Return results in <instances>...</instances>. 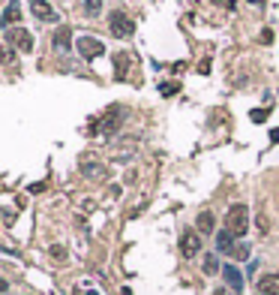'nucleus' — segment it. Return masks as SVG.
I'll return each instance as SVG.
<instances>
[{
  "instance_id": "obj_1",
  "label": "nucleus",
  "mask_w": 279,
  "mask_h": 295,
  "mask_svg": "<svg viewBox=\"0 0 279 295\" xmlns=\"http://www.w3.org/2000/svg\"><path fill=\"white\" fill-rule=\"evenodd\" d=\"M225 229L231 232L234 238H240V235H246L249 229V211H246V205H231L228 208V214H225Z\"/></svg>"
},
{
  "instance_id": "obj_2",
  "label": "nucleus",
  "mask_w": 279,
  "mask_h": 295,
  "mask_svg": "<svg viewBox=\"0 0 279 295\" xmlns=\"http://www.w3.org/2000/svg\"><path fill=\"white\" fill-rule=\"evenodd\" d=\"M120 121H123V109L120 105H111L99 124H93V132H102V136H111V132L120 130Z\"/></svg>"
},
{
  "instance_id": "obj_3",
  "label": "nucleus",
  "mask_w": 279,
  "mask_h": 295,
  "mask_svg": "<svg viewBox=\"0 0 279 295\" xmlns=\"http://www.w3.org/2000/svg\"><path fill=\"white\" fill-rule=\"evenodd\" d=\"M108 28H111V33H114L117 39H126V36H132V33H135L132 18H129L126 12H120V9H114V12L108 15Z\"/></svg>"
},
{
  "instance_id": "obj_4",
  "label": "nucleus",
  "mask_w": 279,
  "mask_h": 295,
  "mask_svg": "<svg viewBox=\"0 0 279 295\" xmlns=\"http://www.w3.org/2000/svg\"><path fill=\"white\" fill-rule=\"evenodd\" d=\"M6 42H9L12 48H18V51H30L33 48V36H30V31H24V28H9V31H6Z\"/></svg>"
},
{
  "instance_id": "obj_5",
  "label": "nucleus",
  "mask_w": 279,
  "mask_h": 295,
  "mask_svg": "<svg viewBox=\"0 0 279 295\" xmlns=\"http://www.w3.org/2000/svg\"><path fill=\"white\" fill-rule=\"evenodd\" d=\"M78 51H81L84 61H93V58H99L105 51V45L99 39H93V36H78Z\"/></svg>"
},
{
  "instance_id": "obj_6",
  "label": "nucleus",
  "mask_w": 279,
  "mask_h": 295,
  "mask_svg": "<svg viewBox=\"0 0 279 295\" xmlns=\"http://www.w3.org/2000/svg\"><path fill=\"white\" fill-rule=\"evenodd\" d=\"M180 253H183L186 259H192V256L201 253V235L198 232H183L180 235Z\"/></svg>"
},
{
  "instance_id": "obj_7",
  "label": "nucleus",
  "mask_w": 279,
  "mask_h": 295,
  "mask_svg": "<svg viewBox=\"0 0 279 295\" xmlns=\"http://www.w3.org/2000/svg\"><path fill=\"white\" fill-rule=\"evenodd\" d=\"M222 280L228 283V289L237 295V292H243V274L234 268V265H222Z\"/></svg>"
},
{
  "instance_id": "obj_8",
  "label": "nucleus",
  "mask_w": 279,
  "mask_h": 295,
  "mask_svg": "<svg viewBox=\"0 0 279 295\" xmlns=\"http://www.w3.org/2000/svg\"><path fill=\"white\" fill-rule=\"evenodd\" d=\"M30 9H33V15L39 18V21H48V24H54L60 15L54 12V6H48L45 0H30Z\"/></svg>"
},
{
  "instance_id": "obj_9",
  "label": "nucleus",
  "mask_w": 279,
  "mask_h": 295,
  "mask_svg": "<svg viewBox=\"0 0 279 295\" xmlns=\"http://www.w3.org/2000/svg\"><path fill=\"white\" fill-rule=\"evenodd\" d=\"M18 18H21V3H18V0H9V6H6V12H3V18H0V24L9 31Z\"/></svg>"
},
{
  "instance_id": "obj_10",
  "label": "nucleus",
  "mask_w": 279,
  "mask_h": 295,
  "mask_svg": "<svg viewBox=\"0 0 279 295\" xmlns=\"http://www.w3.org/2000/svg\"><path fill=\"white\" fill-rule=\"evenodd\" d=\"M81 175L84 178H93V181H99V178H105V166L102 163H96V160H81Z\"/></svg>"
},
{
  "instance_id": "obj_11",
  "label": "nucleus",
  "mask_w": 279,
  "mask_h": 295,
  "mask_svg": "<svg viewBox=\"0 0 279 295\" xmlns=\"http://www.w3.org/2000/svg\"><path fill=\"white\" fill-rule=\"evenodd\" d=\"M258 292L261 295H279V274H264L258 280Z\"/></svg>"
},
{
  "instance_id": "obj_12",
  "label": "nucleus",
  "mask_w": 279,
  "mask_h": 295,
  "mask_svg": "<svg viewBox=\"0 0 279 295\" xmlns=\"http://www.w3.org/2000/svg\"><path fill=\"white\" fill-rule=\"evenodd\" d=\"M54 48L57 51H69V45H72V31L69 28H57V33H54Z\"/></svg>"
},
{
  "instance_id": "obj_13",
  "label": "nucleus",
  "mask_w": 279,
  "mask_h": 295,
  "mask_svg": "<svg viewBox=\"0 0 279 295\" xmlns=\"http://www.w3.org/2000/svg\"><path fill=\"white\" fill-rule=\"evenodd\" d=\"M234 244H237V241H234V235H231L228 229H222L216 235V250H219V253H231V247H234Z\"/></svg>"
},
{
  "instance_id": "obj_14",
  "label": "nucleus",
  "mask_w": 279,
  "mask_h": 295,
  "mask_svg": "<svg viewBox=\"0 0 279 295\" xmlns=\"http://www.w3.org/2000/svg\"><path fill=\"white\" fill-rule=\"evenodd\" d=\"M213 226H216V217H213L210 211H201V214H198V235L213 232Z\"/></svg>"
},
{
  "instance_id": "obj_15",
  "label": "nucleus",
  "mask_w": 279,
  "mask_h": 295,
  "mask_svg": "<svg viewBox=\"0 0 279 295\" xmlns=\"http://www.w3.org/2000/svg\"><path fill=\"white\" fill-rule=\"evenodd\" d=\"M126 69H129V55H126V51H120V55L114 58V75H117V78H123Z\"/></svg>"
},
{
  "instance_id": "obj_16",
  "label": "nucleus",
  "mask_w": 279,
  "mask_h": 295,
  "mask_svg": "<svg viewBox=\"0 0 279 295\" xmlns=\"http://www.w3.org/2000/svg\"><path fill=\"white\" fill-rule=\"evenodd\" d=\"M216 271H219L216 253H207V256H204V274H216Z\"/></svg>"
},
{
  "instance_id": "obj_17",
  "label": "nucleus",
  "mask_w": 279,
  "mask_h": 295,
  "mask_svg": "<svg viewBox=\"0 0 279 295\" xmlns=\"http://www.w3.org/2000/svg\"><path fill=\"white\" fill-rule=\"evenodd\" d=\"M231 256H234V259H249V244H234V247H231Z\"/></svg>"
},
{
  "instance_id": "obj_18",
  "label": "nucleus",
  "mask_w": 279,
  "mask_h": 295,
  "mask_svg": "<svg viewBox=\"0 0 279 295\" xmlns=\"http://www.w3.org/2000/svg\"><path fill=\"white\" fill-rule=\"evenodd\" d=\"M84 9H87V15H99L102 12V0H84Z\"/></svg>"
},
{
  "instance_id": "obj_19",
  "label": "nucleus",
  "mask_w": 279,
  "mask_h": 295,
  "mask_svg": "<svg viewBox=\"0 0 279 295\" xmlns=\"http://www.w3.org/2000/svg\"><path fill=\"white\" fill-rule=\"evenodd\" d=\"M51 259H57V262H63V259H66V250H63L60 244H54V247H51Z\"/></svg>"
},
{
  "instance_id": "obj_20",
  "label": "nucleus",
  "mask_w": 279,
  "mask_h": 295,
  "mask_svg": "<svg viewBox=\"0 0 279 295\" xmlns=\"http://www.w3.org/2000/svg\"><path fill=\"white\" fill-rule=\"evenodd\" d=\"M0 64H12V51L6 45H0Z\"/></svg>"
},
{
  "instance_id": "obj_21",
  "label": "nucleus",
  "mask_w": 279,
  "mask_h": 295,
  "mask_svg": "<svg viewBox=\"0 0 279 295\" xmlns=\"http://www.w3.org/2000/svg\"><path fill=\"white\" fill-rule=\"evenodd\" d=\"M162 94L168 97V94H177V85H162Z\"/></svg>"
},
{
  "instance_id": "obj_22",
  "label": "nucleus",
  "mask_w": 279,
  "mask_h": 295,
  "mask_svg": "<svg viewBox=\"0 0 279 295\" xmlns=\"http://www.w3.org/2000/svg\"><path fill=\"white\" fill-rule=\"evenodd\" d=\"M264 118H267V112H252V121H255V124H261Z\"/></svg>"
},
{
  "instance_id": "obj_23",
  "label": "nucleus",
  "mask_w": 279,
  "mask_h": 295,
  "mask_svg": "<svg viewBox=\"0 0 279 295\" xmlns=\"http://www.w3.org/2000/svg\"><path fill=\"white\" fill-rule=\"evenodd\" d=\"M261 42H273V31H261Z\"/></svg>"
},
{
  "instance_id": "obj_24",
  "label": "nucleus",
  "mask_w": 279,
  "mask_h": 295,
  "mask_svg": "<svg viewBox=\"0 0 279 295\" xmlns=\"http://www.w3.org/2000/svg\"><path fill=\"white\" fill-rule=\"evenodd\" d=\"M6 289H9V283H6V280L0 277V292H6Z\"/></svg>"
},
{
  "instance_id": "obj_25",
  "label": "nucleus",
  "mask_w": 279,
  "mask_h": 295,
  "mask_svg": "<svg viewBox=\"0 0 279 295\" xmlns=\"http://www.w3.org/2000/svg\"><path fill=\"white\" fill-rule=\"evenodd\" d=\"M270 142H279V130H273V132H270Z\"/></svg>"
},
{
  "instance_id": "obj_26",
  "label": "nucleus",
  "mask_w": 279,
  "mask_h": 295,
  "mask_svg": "<svg viewBox=\"0 0 279 295\" xmlns=\"http://www.w3.org/2000/svg\"><path fill=\"white\" fill-rule=\"evenodd\" d=\"M213 295H234V292H225V289H216Z\"/></svg>"
},
{
  "instance_id": "obj_27",
  "label": "nucleus",
  "mask_w": 279,
  "mask_h": 295,
  "mask_svg": "<svg viewBox=\"0 0 279 295\" xmlns=\"http://www.w3.org/2000/svg\"><path fill=\"white\" fill-rule=\"evenodd\" d=\"M210 3H222V0H210Z\"/></svg>"
}]
</instances>
